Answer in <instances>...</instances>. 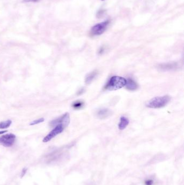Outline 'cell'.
Returning a JSON list of instances; mask_svg holds the SVG:
<instances>
[{"instance_id": "2e32d148", "label": "cell", "mask_w": 184, "mask_h": 185, "mask_svg": "<svg viewBox=\"0 0 184 185\" xmlns=\"http://www.w3.org/2000/svg\"><path fill=\"white\" fill-rule=\"evenodd\" d=\"M41 0H23V2H32V3H37L40 2Z\"/></svg>"}, {"instance_id": "7c38bea8", "label": "cell", "mask_w": 184, "mask_h": 185, "mask_svg": "<svg viewBox=\"0 0 184 185\" xmlns=\"http://www.w3.org/2000/svg\"><path fill=\"white\" fill-rule=\"evenodd\" d=\"M84 106V102L82 101L78 100L75 101L72 105V107L75 109H82Z\"/></svg>"}, {"instance_id": "30bf717a", "label": "cell", "mask_w": 184, "mask_h": 185, "mask_svg": "<svg viewBox=\"0 0 184 185\" xmlns=\"http://www.w3.org/2000/svg\"><path fill=\"white\" fill-rule=\"evenodd\" d=\"M129 124V119L125 116H121L118 124L119 129L120 130H124L125 129Z\"/></svg>"}, {"instance_id": "e0dca14e", "label": "cell", "mask_w": 184, "mask_h": 185, "mask_svg": "<svg viewBox=\"0 0 184 185\" xmlns=\"http://www.w3.org/2000/svg\"><path fill=\"white\" fill-rule=\"evenodd\" d=\"M26 172H27V169L26 168H24L23 169H22L21 173V177H23L26 174Z\"/></svg>"}, {"instance_id": "7a4b0ae2", "label": "cell", "mask_w": 184, "mask_h": 185, "mask_svg": "<svg viewBox=\"0 0 184 185\" xmlns=\"http://www.w3.org/2000/svg\"><path fill=\"white\" fill-rule=\"evenodd\" d=\"M170 100L171 98L168 95L155 97L146 103V106L150 108H161L166 106Z\"/></svg>"}, {"instance_id": "9c48e42d", "label": "cell", "mask_w": 184, "mask_h": 185, "mask_svg": "<svg viewBox=\"0 0 184 185\" xmlns=\"http://www.w3.org/2000/svg\"><path fill=\"white\" fill-rule=\"evenodd\" d=\"M125 86L128 90H131V91L137 90V88L138 87V86L137 83L135 82L133 80L130 79V78L126 80Z\"/></svg>"}, {"instance_id": "8fae6325", "label": "cell", "mask_w": 184, "mask_h": 185, "mask_svg": "<svg viewBox=\"0 0 184 185\" xmlns=\"http://www.w3.org/2000/svg\"><path fill=\"white\" fill-rule=\"evenodd\" d=\"M97 75L98 73L97 71H92L91 73H90V74H88L86 77V78L85 80V83L88 85V84H90V83H91L94 80L95 78L97 76Z\"/></svg>"}, {"instance_id": "3957f363", "label": "cell", "mask_w": 184, "mask_h": 185, "mask_svg": "<svg viewBox=\"0 0 184 185\" xmlns=\"http://www.w3.org/2000/svg\"><path fill=\"white\" fill-rule=\"evenodd\" d=\"M109 24L110 21L106 20L95 24L91 29V33L94 36H99L103 34L107 29Z\"/></svg>"}, {"instance_id": "9a60e30c", "label": "cell", "mask_w": 184, "mask_h": 185, "mask_svg": "<svg viewBox=\"0 0 184 185\" xmlns=\"http://www.w3.org/2000/svg\"><path fill=\"white\" fill-rule=\"evenodd\" d=\"M153 180L152 179H147L145 181V185H152L153 183Z\"/></svg>"}, {"instance_id": "8992f818", "label": "cell", "mask_w": 184, "mask_h": 185, "mask_svg": "<svg viewBox=\"0 0 184 185\" xmlns=\"http://www.w3.org/2000/svg\"><path fill=\"white\" fill-rule=\"evenodd\" d=\"M64 128H65L64 127L62 124H58V125L56 126L54 128V129L48 134L45 136L44 139H43V142L46 143L50 141L56 136H57L63 132Z\"/></svg>"}, {"instance_id": "277c9868", "label": "cell", "mask_w": 184, "mask_h": 185, "mask_svg": "<svg viewBox=\"0 0 184 185\" xmlns=\"http://www.w3.org/2000/svg\"><path fill=\"white\" fill-rule=\"evenodd\" d=\"M70 118L69 114L68 113H66L58 118L54 119L50 122V126L51 127H54L58 124H62L64 128H66L70 124Z\"/></svg>"}, {"instance_id": "ba28073f", "label": "cell", "mask_w": 184, "mask_h": 185, "mask_svg": "<svg viewBox=\"0 0 184 185\" xmlns=\"http://www.w3.org/2000/svg\"><path fill=\"white\" fill-rule=\"evenodd\" d=\"M112 112L110 109L107 108H101L98 110L96 115L100 119H106L110 116Z\"/></svg>"}, {"instance_id": "5b68a950", "label": "cell", "mask_w": 184, "mask_h": 185, "mask_svg": "<svg viewBox=\"0 0 184 185\" xmlns=\"http://www.w3.org/2000/svg\"><path fill=\"white\" fill-rule=\"evenodd\" d=\"M16 135L14 134H6L0 136V145L5 147H11L16 140Z\"/></svg>"}, {"instance_id": "6da1fadb", "label": "cell", "mask_w": 184, "mask_h": 185, "mask_svg": "<svg viewBox=\"0 0 184 185\" xmlns=\"http://www.w3.org/2000/svg\"><path fill=\"white\" fill-rule=\"evenodd\" d=\"M126 79L123 77L113 76L111 77L105 86V89L109 90H116L125 86Z\"/></svg>"}, {"instance_id": "52a82bcc", "label": "cell", "mask_w": 184, "mask_h": 185, "mask_svg": "<svg viewBox=\"0 0 184 185\" xmlns=\"http://www.w3.org/2000/svg\"><path fill=\"white\" fill-rule=\"evenodd\" d=\"M179 67L177 62H168L161 64L158 66L159 69L163 71H170L176 70Z\"/></svg>"}, {"instance_id": "ac0fdd59", "label": "cell", "mask_w": 184, "mask_h": 185, "mask_svg": "<svg viewBox=\"0 0 184 185\" xmlns=\"http://www.w3.org/2000/svg\"><path fill=\"white\" fill-rule=\"evenodd\" d=\"M102 1H104V0H102Z\"/></svg>"}, {"instance_id": "5bb4252c", "label": "cell", "mask_w": 184, "mask_h": 185, "mask_svg": "<svg viewBox=\"0 0 184 185\" xmlns=\"http://www.w3.org/2000/svg\"><path fill=\"white\" fill-rule=\"evenodd\" d=\"M44 121V119L42 118H40V119L34 120L33 121L30 122V124H29V125L30 126H34V125H36V124H41V123H42Z\"/></svg>"}, {"instance_id": "4fadbf2b", "label": "cell", "mask_w": 184, "mask_h": 185, "mask_svg": "<svg viewBox=\"0 0 184 185\" xmlns=\"http://www.w3.org/2000/svg\"><path fill=\"white\" fill-rule=\"evenodd\" d=\"M12 124V121L11 120H8L5 121L0 122V130H5L10 127Z\"/></svg>"}]
</instances>
